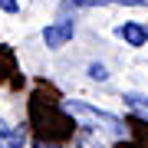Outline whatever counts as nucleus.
I'll return each instance as SVG.
<instances>
[{
	"label": "nucleus",
	"instance_id": "1",
	"mask_svg": "<svg viewBox=\"0 0 148 148\" xmlns=\"http://www.w3.org/2000/svg\"><path fill=\"white\" fill-rule=\"evenodd\" d=\"M63 112L73 115L79 125H89V128H95V132H102V135H112V138H125V135H128L125 125H122V119H115L112 112L95 109V106H86V102L66 99V102H63Z\"/></svg>",
	"mask_w": 148,
	"mask_h": 148
},
{
	"label": "nucleus",
	"instance_id": "2",
	"mask_svg": "<svg viewBox=\"0 0 148 148\" xmlns=\"http://www.w3.org/2000/svg\"><path fill=\"white\" fill-rule=\"evenodd\" d=\"M73 33H76L73 20H56V23H49V27L43 30V43H46L49 49H59V46H66V43L73 40Z\"/></svg>",
	"mask_w": 148,
	"mask_h": 148
},
{
	"label": "nucleus",
	"instance_id": "3",
	"mask_svg": "<svg viewBox=\"0 0 148 148\" xmlns=\"http://www.w3.org/2000/svg\"><path fill=\"white\" fill-rule=\"evenodd\" d=\"M23 142H27V132L20 125H7L0 119V148H20Z\"/></svg>",
	"mask_w": 148,
	"mask_h": 148
},
{
	"label": "nucleus",
	"instance_id": "4",
	"mask_svg": "<svg viewBox=\"0 0 148 148\" xmlns=\"http://www.w3.org/2000/svg\"><path fill=\"white\" fill-rule=\"evenodd\" d=\"M115 33L128 43V46H145V43H148V30L142 27V23H122Z\"/></svg>",
	"mask_w": 148,
	"mask_h": 148
},
{
	"label": "nucleus",
	"instance_id": "5",
	"mask_svg": "<svg viewBox=\"0 0 148 148\" xmlns=\"http://www.w3.org/2000/svg\"><path fill=\"white\" fill-rule=\"evenodd\" d=\"M73 7H148V0H66Z\"/></svg>",
	"mask_w": 148,
	"mask_h": 148
},
{
	"label": "nucleus",
	"instance_id": "6",
	"mask_svg": "<svg viewBox=\"0 0 148 148\" xmlns=\"http://www.w3.org/2000/svg\"><path fill=\"white\" fill-rule=\"evenodd\" d=\"M125 106L132 109L142 122H148V95H142V92H125Z\"/></svg>",
	"mask_w": 148,
	"mask_h": 148
},
{
	"label": "nucleus",
	"instance_id": "7",
	"mask_svg": "<svg viewBox=\"0 0 148 148\" xmlns=\"http://www.w3.org/2000/svg\"><path fill=\"white\" fill-rule=\"evenodd\" d=\"M89 76H92V79H109L106 66H99V63H92V66H89Z\"/></svg>",
	"mask_w": 148,
	"mask_h": 148
},
{
	"label": "nucleus",
	"instance_id": "8",
	"mask_svg": "<svg viewBox=\"0 0 148 148\" xmlns=\"http://www.w3.org/2000/svg\"><path fill=\"white\" fill-rule=\"evenodd\" d=\"M0 10H7V13H16V10H20V0H0Z\"/></svg>",
	"mask_w": 148,
	"mask_h": 148
},
{
	"label": "nucleus",
	"instance_id": "9",
	"mask_svg": "<svg viewBox=\"0 0 148 148\" xmlns=\"http://www.w3.org/2000/svg\"><path fill=\"white\" fill-rule=\"evenodd\" d=\"M33 148H59V145H53V142H33Z\"/></svg>",
	"mask_w": 148,
	"mask_h": 148
}]
</instances>
